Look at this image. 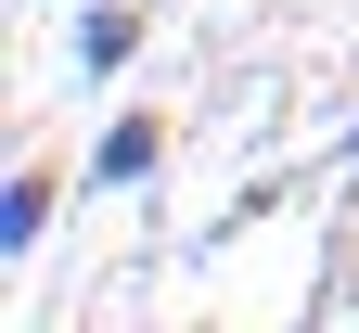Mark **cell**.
Returning a JSON list of instances; mask_svg holds the SVG:
<instances>
[{
    "label": "cell",
    "instance_id": "cell-2",
    "mask_svg": "<svg viewBox=\"0 0 359 333\" xmlns=\"http://www.w3.org/2000/svg\"><path fill=\"white\" fill-rule=\"evenodd\" d=\"M142 167H154V116H128L103 154H90V179H142Z\"/></svg>",
    "mask_w": 359,
    "mask_h": 333
},
{
    "label": "cell",
    "instance_id": "cell-1",
    "mask_svg": "<svg viewBox=\"0 0 359 333\" xmlns=\"http://www.w3.org/2000/svg\"><path fill=\"white\" fill-rule=\"evenodd\" d=\"M128 52H142V26H128V13H90V26H77V64H90V77H116Z\"/></svg>",
    "mask_w": 359,
    "mask_h": 333
},
{
    "label": "cell",
    "instance_id": "cell-3",
    "mask_svg": "<svg viewBox=\"0 0 359 333\" xmlns=\"http://www.w3.org/2000/svg\"><path fill=\"white\" fill-rule=\"evenodd\" d=\"M39 218H52V179H13V193H0V244H26Z\"/></svg>",
    "mask_w": 359,
    "mask_h": 333
}]
</instances>
